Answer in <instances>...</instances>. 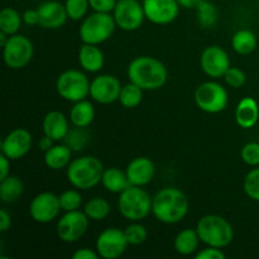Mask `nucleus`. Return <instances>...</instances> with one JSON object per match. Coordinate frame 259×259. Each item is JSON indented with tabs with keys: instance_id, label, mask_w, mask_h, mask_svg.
Masks as SVG:
<instances>
[{
	"instance_id": "f257e3e1",
	"label": "nucleus",
	"mask_w": 259,
	"mask_h": 259,
	"mask_svg": "<svg viewBox=\"0 0 259 259\" xmlns=\"http://www.w3.org/2000/svg\"><path fill=\"white\" fill-rule=\"evenodd\" d=\"M126 75L131 82L144 91H154L163 88L168 78V72L163 63L152 56H139L128 66Z\"/></svg>"
},
{
	"instance_id": "f03ea898",
	"label": "nucleus",
	"mask_w": 259,
	"mask_h": 259,
	"mask_svg": "<svg viewBox=\"0 0 259 259\" xmlns=\"http://www.w3.org/2000/svg\"><path fill=\"white\" fill-rule=\"evenodd\" d=\"M189 199L176 187H164L152 199V214L163 224H177L189 212Z\"/></svg>"
},
{
	"instance_id": "7ed1b4c3",
	"label": "nucleus",
	"mask_w": 259,
	"mask_h": 259,
	"mask_svg": "<svg viewBox=\"0 0 259 259\" xmlns=\"http://www.w3.org/2000/svg\"><path fill=\"white\" fill-rule=\"evenodd\" d=\"M105 168L98 157L82 156L72 159L66 168L67 181L75 189L90 190L101 184Z\"/></svg>"
},
{
	"instance_id": "20e7f679",
	"label": "nucleus",
	"mask_w": 259,
	"mask_h": 259,
	"mask_svg": "<svg viewBox=\"0 0 259 259\" xmlns=\"http://www.w3.org/2000/svg\"><path fill=\"white\" fill-rule=\"evenodd\" d=\"M200 240L207 247L227 248L234 239V229L232 224L222 215L209 214L200 218L196 224Z\"/></svg>"
},
{
	"instance_id": "39448f33",
	"label": "nucleus",
	"mask_w": 259,
	"mask_h": 259,
	"mask_svg": "<svg viewBox=\"0 0 259 259\" xmlns=\"http://www.w3.org/2000/svg\"><path fill=\"white\" fill-rule=\"evenodd\" d=\"M152 199L143 187L131 185L119 194V212L129 222H141L152 212Z\"/></svg>"
},
{
	"instance_id": "423d86ee",
	"label": "nucleus",
	"mask_w": 259,
	"mask_h": 259,
	"mask_svg": "<svg viewBox=\"0 0 259 259\" xmlns=\"http://www.w3.org/2000/svg\"><path fill=\"white\" fill-rule=\"evenodd\" d=\"M115 28L116 23L111 13L94 12L82 20L78 34L83 43L99 46L113 35Z\"/></svg>"
},
{
	"instance_id": "0eeeda50",
	"label": "nucleus",
	"mask_w": 259,
	"mask_h": 259,
	"mask_svg": "<svg viewBox=\"0 0 259 259\" xmlns=\"http://www.w3.org/2000/svg\"><path fill=\"white\" fill-rule=\"evenodd\" d=\"M90 80L80 70H66L56 80V91L66 101L77 103L90 96Z\"/></svg>"
},
{
	"instance_id": "6e6552de",
	"label": "nucleus",
	"mask_w": 259,
	"mask_h": 259,
	"mask_svg": "<svg viewBox=\"0 0 259 259\" xmlns=\"http://www.w3.org/2000/svg\"><path fill=\"white\" fill-rule=\"evenodd\" d=\"M194 98L197 108L207 114L222 113L229 104L227 89L217 81H206L200 83L195 90Z\"/></svg>"
},
{
	"instance_id": "1a4fd4ad",
	"label": "nucleus",
	"mask_w": 259,
	"mask_h": 259,
	"mask_svg": "<svg viewBox=\"0 0 259 259\" xmlns=\"http://www.w3.org/2000/svg\"><path fill=\"white\" fill-rule=\"evenodd\" d=\"M34 46L32 40L23 34H13L3 47V60L12 70H22L32 61Z\"/></svg>"
},
{
	"instance_id": "9d476101",
	"label": "nucleus",
	"mask_w": 259,
	"mask_h": 259,
	"mask_svg": "<svg viewBox=\"0 0 259 259\" xmlns=\"http://www.w3.org/2000/svg\"><path fill=\"white\" fill-rule=\"evenodd\" d=\"M89 224L90 219L81 210L66 211L58 219L56 233L63 243H75L86 234Z\"/></svg>"
},
{
	"instance_id": "9b49d317",
	"label": "nucleus",
	"mask_w": 259,
	"mask_h": 259,
	"mask_svg": "<svg viewBox=\"0 0 259 259\" xmlns=\"http://www.w3.org/2000/svg\"><path fill=\"white\" fill-rule=\"evenodd\" d=\"M116 27L125 32L139 29L146 19L143 4L138 0H118L115 9L111 13Z\"/></svg>"
},
{
	"instance_id": "f8f14e48",
	"label": "nucleus",
	"mask_w": 259,
	"mask_h": 259,
	"mask_svg": "<svg viewBox=\"0 0 259 259\" xmlns=\"http://www.w3.org/2000/svg\"><path fill=\"white\" fill-rule=\"evenodd\" d=\"M129 243L124 230L119 228H106L99 234L95 249L101 258L116 259L125 253Z\"/></svg>"
},
{
	"instance_id": "ddd939ff",
	"label": "nucleus",
	"mask_w": 259,
	"mask_h": 259,
	"mask_svg": "<svg viewBox=\"0 0 259 259\" xmlns=\"http://www.w3.org/2000/svg\"><path fill=\"white\" fill-rule=\"evenodd\" d=\"M61 210L60 197L50 191L35 195L29 204L30 218L39 224H48L57 219Z\"/></svg>"
},
{
	"instance_id": "4468645a",
	"label": "nucleus",
	"mask_w": 259,
	"mask_h": 259,
	"mask_svg": "<svg viewBox=\"0 0 259 259\" xmlns=\"http://www.w3.org/2000/svg\"><path fill=\"white\" fill-rule=\"evenodd\" d=\"M230 66L232 63L229 55L219 46H209L200 56V67L202 72L212 80L224 77Z\"/></svg>"
},
{
	"instance_id": "2eb2a0df",
	"label": "nucleus",
	"mask_w": 259,
	"mask_h": 259,
	"mask_svg": "<svg viewBox=\"0 0 259 259\" xmlns=\"http://www.w3.org/2000/svg\"><path fill=\"white\" fill-rule=\"evenodd\" d=\"M121 83L118 77L109 73L99 75L91 81L90 96L94 101L101 105H109L119 100Z\"/></svg>"
},
{
	"instance_id": "dca6fc26",
	"label": "nucleus",
	"mask_w": 259,
	"mask_h": 259,
	"mask_svg": "<svg viewBox=\"0 0 259 259\" xmlns=\"http://www.w3.org/2000/svg\"><path fill=\"white\" fill-rule=\"evenodd\" d=\"M146 19L157 25H166L177 19L180 4L177 0H143Z\"/></svg>"
},
{
	"instance_id": "f3484780",
	"label": "nucleus",
	"mask_w": 259,
	"mask_h": 259,
	"mask_svg": "<svg viewBox=\"0 0 259 259\" xmlns=\"http://www.w3.org/2000/svg\"><path fill=\"white\" fill-rule=\"evenodd\" d=\"M33 137L25 128H15L7 134L2 142V153L10 161H18L32 149Z\"/></svg>"
},
{
	"instance_id": "a211bd4d",
	"label": "nucleus",
	"mask_w": 259,
	"mask_h": 259,
	"mask_svg": "<svg viewBox=\"0 0 259 259\" xmlns=\"http://www.w3.org/2000/svg\"><path fill=\"white\" fill-rule=\"evenodd\" d=\"M39 14V25L46 29H58L63 27L68 19L65 4L60 0H47L37 8Z\"/></svg>"
},
{
	"instance_id": "6ab92c4d",
	"label": "nucleus",
	"mask_w": 259,
	"mask_h": 259,
	"mask_svg": "<svg viewBox=\"0 0 259 259\" xmlns=\"http://www.w3.org/2000/svg\"><path fill=\"white\" fill-rule=\"evenodd\" d=\"M125 174L132 186L144 187L152 182L156 174V168H154V163L148 157L141 156L136 157L129 162Z\"/></svg>"
},
{
	"instance_id": "aec40b11",
	"label": "nucleus",
	"mask_w": 259,
	"mask_h": 259,
	"mask_svg": "<svg viewBox=\"0 0 259 259\" xmlns=\"http://www.w3.org/2000/svg\"><path fill=\"white\" fill-rule=\"evenodd\" d=\"M42 128L45 136L50 137L55 142L65 141L70 132V119L66 118L65 114L61 111L52 110L43 118Z\"/></svg>"
},
{
	"instance_id": "412c9836",
	"label": "nucleus",
	"mask_w": 259,
	"mask_h": 259,
	"mask_svg": "<svg viewBox=\"0 0 259 259\" xmlns=\"http://www.w3.org/2000/svg\"><path fill=\"white\" fill-rule=\"evenodd\" d=\"M78 63L86 72L96 73L103 70L105 57L98 46L83 43L78 50Z\"/></svg>"
},
{
	"instance_id": "4be33fe9",
	"label": "nucleus",
	"mask_w": 259,
	"mask_h": 259,
	"mask_svg": "<svg viewBox=\"0 0 259 259\" xmlns=\"http://www.w3.org/2000/svg\"><path fill=\"white\" fill-rule=\"evenodd\" d=\"M259 105L250 96L243 98L235 109V121L243 129H250L258 123Z\"/></svg>"
},
{
	"instance_id": "5701e85b",
	"label": "nucleus",
	"mask_w": 259,
	"mask_h": 259,
	"mask_svg": "<svg viewBox=\"0 0 259 259\" xmlns=\"http://www.w3.org/2000/svg\"><path fill=\"white\" fill-rule=\"evenodd\" d=\"M71 156L72 149L67 144H53L52 148L45 153V164L53 171L67 168L71 162Z\"/></svg>"
},
{
	"instance_id": "b1692460",
	"label": "nucleus",
	"mask_w": 259,
	"mask_h": 259,
	"mask_svg": "<svg viewBox=\"0 0 259 259\" xmlns=\"http://www.w3.org/2000/svg\"><path fill=\"white\" fill-rule=\"evenodd\" d=\"M70 121L76 128H88L95 119V108L89 100L73 103L70 110Z\"/></svg>"
},
{
	"instance_id": "393cba45",
	"label": "nucleus",
	"mask_w": 259,
	"mask_h": 259,
	"mask_svg": "<svg viewBox=\"0 0 259 259\" xmlns=\"http://www.w3.org/2000/svg\"><path fill=\"white\" fill-rule=\"evenodd\" d=\"M200 242H201V240H200L199 234H197L196 228H195V229L187 228V229L181 230V232L175 237L174 247L175 250H176L179 254L192 255L194 253H196Z\"/></svg>"
},
{
	"instance_id": "a878e982",
	"label": "nucleus",
	"mask_w": 259,
	"mask_h": 259,
	"mask_svg": "<svg viewBox=\"0 0 259 259\" xmlns=\"http://www.w3.org/2000/svg\"><path fill=\"white\" fill-rule=\"evenodd\" d=\"M101 184H103L104 189L111 194H120L126 187L131 186L125 171H121L118 167L106 168L104 171Z\"/></svg>"
},
{
	"instance_id": "bb28decb",
	"label": "nucleus",
	"mask_w": 259,
	"mask_h": 259,
	"mask_svg": "<svg viewBox=\"0 0 259 259\" xmlns=\"http://www.w3.org/2000/svg\"><path fill=\"white\" fill-rule=\"evenodd\" d=\"M24 191V185L18 176L9 175L5 179L0 180V199L5 204H12L17 201Z\"/></svg>"
},
{
	"instance_id": "cd10ccee",
	"label": "nucleus",
	"mask_w": 259,
	"mask_h": 259,
	"mask_svg": "<svg viewBox=\"0 0 259 259\" xmlns=\"http://www.w3.org/2000/svg\"><path fill=\"white\" fill-rule=\"evenodd\" d=\"M232 47L238 55H250L257 48V37L249 29H240L233 35Z\"/></svg>"
},
{
	"instance_id": "c85d7f7f",
	"label": "nucleus",
	"mask_w": 259,
	"mask_h": 259,
	"mask_svg": "<svg viewBox=\"0 0 259 259\" xmlns=\"http://www.w3.org/2000/svg\"><path fill=\"white\" fill-rule=\"evenodd\" d=\"M111 211L110 204L103 197H93L83 205V212L91 222H103Z\"/></svg>"
},
{
	"instance_id": "c756f323",
	"label": "nucleus",
	"mask_w": 259,
	"mask_h": 259,
	"mask_svg": "<svg viewBox=\"0 0 259 259\" xmlns=\"http://www.w3.org/2000/svg\"><path fill=\"white\" fill-rule=\"evenodd\" d=\"M23 18L19 13L13 8H4L0 12V30L5 34H17L22 25Z\"/></svg>"
},
{
	"instance_id": "7c9ffc66",
	"label": "nucleus",
	"mask_w": 259,
	"mask_h": 259,
	"mask_svg": "<svg viewBox=\"0 0 259 259\" xmlns=\"http://www.w3.org/2000/svg\"><path fill=\"white\" fill-rule=\"evenodd\" d=\"M143 91L139 86L129 81V83L121 88L118 101L126 109L137 108L143 100Z\"/></svg>"
},
{
	"instance_id": "2f4dec72",
	"label": "nucleus",
	"mask_w": 259,
	"mask_h": 259,
	"mask_svg": "<svg viewBox=\"0 0 259 259\" xmlns=\"http://www.w3.org/2000/svg\"><path fill=\"white\" fill-rule=\"evenodd\" d=\"M196 17L197 22L202 28H212L218 22L219 13H218L217 7L212 3L204 0L196 7Z\"/></svg>"
},
{
	"instance_id": "473e14b6",
	"label": "nucleus",
	"mask_w": 259,
	"mask_h": 259,
	"mask_svg": "<svg viewBox=\"0 0 259 259\" xmlns=\"http://www.w3.org/2000/svg\"><path fill=\"white\" fill-rule=\"evenodd\" d=\"M60 197V204L62 211H75V210H80L82 206V195L78 191V189H71L66 190L62 194L58 195Z\"/></svg>"
},
{
	"instance_id": "72a5a7b5",
	"label": "nucleus",
	"mask_w": 259,
	"mask_h": 259,
	"mask_svg": "<svg viewBox=\"0 0 259 259\" xmlns=\"http://www.w3.org/2000/svg\"><path fill=\"white\" fill-rule=\"evenodd\" d=\"M65 8L67 12L68 19L71 20H83L90 9L89 0H65Z\"/></svg>"
},
{
	"instance_id": "f704fd0d",
	"label": "nucleus",
	"mask_w": 259,
	"mask_h": 259,
	"mask_svg": "<svg viewBox=\"0 0 259 259\" xmlns=\"http://www.w3.org/2000/svg\"><path fill=\"white\" fill-rule=\"evenodd\" d=\"M124 233L129 245H141L148 238V232L139 222H132V224L124 229Z\"/></svg>"
},
{
	"instance_id": "c9c22d12",
	"label": "nucleus",
	"mask_w": 259,
	"mask_h": 259,
	"mask_svg": "<svg viewBox=\"0 0 259 259\" xmlns=\"http://www.w3.org/2000/svg\"><path fill=\"white\" fill-rule=\"evenodd\" d=\"M243 189L249 199L259 201V167L248 172L243 181Z\"/></svg>"
},
{
	"instance_id": "e433bc0d",
	"label": "nucleus",
	"mask_w": 259,
	"mask_h": 259,
	"mask_svg": "<svg viewBox=\"0 0 259 259\" xmlns=\"http://www.w3.org/2000/svg\"><path fill=\"white\" fill-rule=\"evenodd\" d=\"M240 158L245 164L250 167L259 166V143L258 142H249L244 144L240 151Z\"/></svg>"
},
{
	"instance_id": "4c0bfd02",
	"label": "nucleus",
	"mask_w": 259,
	"mask_h": 259,
	"mask_svg": "<svg viewBox=\"0 0 259 259\" xmlns=\"http://www.w3.org/2000/svg\"><path fill=\"white\" fill-rule=\"evenodd\" d=\"M86 128H76L75 131H70L68 132L67 137L65 138L66 144L70 147L71 149H82L83 146L86 144L89 138V134L85 132Z\"/></svg>"
},
{
	"instance_id": "58836bf2",
	"label": "nucleus",
	"mask_w": 259,
	"mask_h": 259,
	"mask_svg": "<svg viewBox=\"0 0 259 259\" xmlns=\"http://www.w3.org/2000/svg\"><path fill=\"white\" fill-rule=\"evenodd\" d=\"M224 81L228 86H230V88L240 89L245 85L247 76H245V72L242 68L230 66V68L224 75Z\"/></svg>"
},
{
	"instance_id": "ea45409f",
	"label": "nucleus",
	"mask_w": 259,
	"mask_h": 259,
	"mask_svg": "<svg viewBox=\"0 0 259 259\" xmlns=\"http://www.w3.org/2000/svg\"><path fill=\"white\" fill-rule=\"evenodd\" d=\"M90 9L98 13H113L118 0H89Z\"/></svg>"
},
{
	"instance_id": "a19ab883",
	"label": "nucleus",
	"mask_w": 259,
	"mask_h": 259,
	"mask_svg": "<svg viewBox=\"0 0 259 259\" xmlns=\"http://www.w3.org/2000/svg\"><path fill=\"white\" fill-rule=\"evenodd\" d=\"M196 259H225L227 254L223 252V249L215 247H207L204 249L199 250V252L195 254Z\"/></svg>"
},
{
	"instance_id": "79ce46f5",
	"label": "nucleus",
	"mask_w": 259,
	"mask_h": 259,
	"mask_svg": "<svg viewBox=\"0 0 259 259\" xmlns=\"http://www.w3.org/2000/svg\"><path fill=\"white\" fill-rule=\"evenodd\" d=\"M23 23L27 25H39V14L37 9H28L22 15Z\"/></svg>"
},
{
	"instance_id": "37998d69",
	"label": "nucleus",
	"mask_w": 259,
	"mask_h": 259,
	"mask_svg": "<svg viewBox=\"0 0 259 259\" xmlns=\"http://www.w3.org/2000/svg\"><path fill=\"white\" fill-rule=\"evenodd\" d=\"M73 259H99L100 255L95 250L90 249V248H81V249H77L72 254Z\"/></svg>"
},
{
	"instance_id": "c03bdc74",
	"label": "nucleus",
	"mask_w": 259,
	"mask_h": 259,
	"mask_svg": "<svg viewBox=\"0 0 259 259\" xmlns=\"http://www.w3.org/2000/svg\"><path fill=\"white\" fill-rule=\"evenodd\" d=\"M10 175V159L5 154H0V180Z\"/></svg>"
},
{
	"instance_id": "a18cd8bd",
	"label": "nucleus",
	"mask_w": 259,
	"mask_h": 259,
	"mask_svg": "<svg viewBox=\"0 0 259 259\" xmlns=\"http://www.w3.org/2000/svg\"><path fill=\"white\" fill-rule=\"evenodd\" d=\"M10 225H12V218H10V214L5 209H2L0 210V232H7L10 228Z\"/></svg>"
},
{
	"instance_id": "49530a36",
	"label": "nucleus",
	"mask_w": 259,
	"mask_h": 259,
	"mask_svg": "<svg viewBox=\"0 0 259 259\" xmlns=\"http://www.w3.org/2000/svg\"><path fill=\"white\" fill-rule=\"evenodd\" d=\"M53 139H51L50 137L47 136H43L42 138L39 139V142H38V148H39V151H42L43 153H46V152L48 151L50 148H52L53 147Z\"/></svg>"
},
{
	"instance_id": "de8ad7c7",
	"label": "nucleus",
	"mask_w": 259,
	"mask_h": 259,
	"mask_svg": "<svg viewBox=\"0 0 259 259\" xmlns=\"http://www.w3.org/2000/svg\"><path fill=\"white\" fill-rule=\"evenodd\" d=\"M201 2H204V0H177V3L180 4V7L186 8V9H192V8H195V9H196V7Z\"/></svg>"
},
{
	"instance_id": "09e8293b",
	"label": "nucleus",
	"mask_w": 259,
	"mask_h": 259,
	"mask_svg": "<svg viewBox=\"0 0 259 259\" xmlns=\"http://www.w3.org/2000/svg\"><path fill=\"white\" fill-rule=\"evenodd\" d=\"M9 37H10V35L5 34L4 32H2V30H0V46H2V48L4 47L5 45H7V42H8V39H9Z\"/></svg>"
}]
</instances>
